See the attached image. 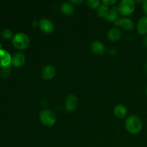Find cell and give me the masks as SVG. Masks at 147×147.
<instances>
[{"mask_svg":"<svg viewBox=\"0 0 147 147\" xmlns=\"http://www.w3.org/2000/svg\"><path fill=\"white\" fill-rule=\"evenodd\" d=\"M11 63V57L7 50L0 48V66L5 67L10 65Z\"/></svg>","mask_w":147,"mask_h":147,"instance_id":"obj_9","label":"cell"},{"mask_svg":"<svg viewBox=\"0 0 147 147\" xmlns=\"http://www.w3.org/2000/svg\"><path fill=\"white\" fill-rule=\"evenodd\" d=\"M119 11L118 9V7H113L112 8L109 9L107 14L104 17L107 21L109 22H116L119 19Z\"/></svg>","mask_w":147,"mask_h":147,"instance_id":"obj_13","label":"cell"},{"mask_svg":"<svg viewBox=\"0 0 147 147\" xmlns=\"http://www.w3.org/2000/svg\"><path fill=\"white\" fill-rule=\"evenodd\" d=\"M135 7V1L133 0H123L118 6V9L120 14L128 16L134 12Z\"/></svg>","mask_w":147,"mask_h":147,"instance_id":"obj_4","label":"cell"},{"mask_svg":"<svg viewBox=\"0 0 147 147\" xmlns=\"http://www.w3.org/2000/svg\"><path fill=\"white\" fill-rule=\"evenodd\" d=\"M38 26L40 27V30L45 34H50L53 32L55 30L54 24L51 20L47 18H43L40 20L38 23Z\"/></svg>","mask_w":147,"mask_h":147,"instance_id":"obj_5","label":"cell"},{"mask_svg":"<svg viewBox=\"0 0 147 147\" xmlns=\"http://www.w3.org/2000/svg\"><path fill=\"white\" fill-rule=\"evenodd\" d=\"M146 71H147V63H146Z\"/></svg>","mask_w":147,"mask_h":147,"instance_id":"obj_25","label":"cell"},{"mask_svg":"<svg viewBox=\"0 0 147 147\" xmlns=\"http://www.w3.org/2000/svg\"><path fill=\"white\" fill-rule=\"evenodd\" d=\"M60 9L61 11L64 14L67 16H70L74 13V7L71 3L65 2L60 7Z\"/></svg>","mask_w":147,"mask_h":147,"instance_id":"obj_16","label":"cell"},{"mask_svg":"<svg viewBox=\"0 0 147 147\" xmlns=\"http://www.w3.org/2000/svg\"><path fill=\"white\" fill-rule=\"evenodd\" d=\"M88 7L89 8L94 9H98L100 5V1L99 0H88L86 2Z\"/></svg>","mask_w":147,"mask_h":147,"instance_id":"obj_18","label":"cell"},{"mask_svg":"<svg viewBox=\"0 0 147 147\" xmlns=\"http://www.w3.org/2000/svg\"><path fill=\"white\" fill-rule=\"evenodd\" d=\"M142 7H143V9L144 11V12L146 13L147 15V0H144L143 1V4H142Z\"/></svg>","mask_w":147,"mask_h":147,"instance_id":"obj_22","label":"cell"},{"mask_svg":"<svg viewBox=\"0 0 147 147\" xmlns=\"http://www.w3.org/2000/svg\"><path fill=\"white\" fill-rule=\"evenodd\" d=\"M12 44L19 50H24L27 48L30 45V38L24 33L17 32L13 36Z\"/></svg>","mask_w":147,"mask_h":147,"instance_id":"obj_2","label":"cell"},{"mask_svg":"<svg viewBox=\"0 0 147 147\" xmlns=\"http://www.w3.org/2000/svg\"><path fill=\"white\" fill-rule=\"evenodd\" d=\"M109 8L108 6L102 4H100V7L97 9V14L100 17H105L109 11Z\"/></svg>","mask_w":147,"mask_h":147,"instance_id":"obj_17","label":"cell"},{"mask_svg":"<svg viewBox=\"0 0 147 147\" xmlns=\"http://www.w3.org/2000/svg\"><path fill=\"white\" fill-rule=\"evenodd\" d=\"M116 2V0H103V1H102V4H105V5L109 7V6L113 5V4H115Z\"/></svg>","mask_w":147,"mask_h":147,"instance_id":"obj_21","label":"cell"},{"mask_svg":"<svg viewBox=\"0 0 147 147\" xmlns=\"http://www.w3.org/2000/svg\"><path fill=\"white\" fill-rule=\"evenodd\" d=\"M114 24L117 27H123L126 30H132L134 28V23L133 20L128 17H122V18L118 19L115 22Z\"/></svg>","mask_w":147,"mask_h":147,"instance_id":"obj_7","label":"cell"},{"mask_svg":"<svg viewBox=\"0 0 147 147\" xmlns=\"http://www.w3.org/2000/svg\"><path fill=\"white\" fill-rule=\"evenodd\" d=\"M122 33L120 30L117 28H112L108 32V38L112 42H116L121 38Z\"/></svg>","mask_w":147,"mask_h":147,"instance_id":"obj_14","label":"cell"},{"mask_svg":"<svg viewBox=\"0 0 147 147\" xmlns=\"http://www.w3.org/2000/svg\"><path fill=\"white\" fill-rule=\"evenodd\" d=\"M56 70L55 67L52 65H48L45 66L42 70V76L43 79L46 80H52L55 76Z\"/></svg>","mask_w":147,"mask_h":147,"instance_id":"obj_8","label":"cell"},{"mask_svg":"<svg viewBox=\"0 0 147 147\" xmlns=\"http://www.w3.org/2000/svg\"><path fill=\"white\" fill-rule=\"evenodd\" d=\"M146 95H147V88H146Z\"/></svg>","mask_w":147,"mask_h":147,"instance_id":"obj_26","label":"cell"},{"mask_svg":"<svg viewBox=\"0 0 147 147\" xmlns=\"http://www.w3.org/2000/svg\"><path fill=\"white\" fill-rule=\"evenodd\" d=\"M136 30L139 34H147V16L141 17L137 22Z\"/></svg>","mask_w":147,"mask_h":147,"instance_id":"obj_11","label":"cell"},{"mask_svg":"<svg viewBox=\"0 0 147 147\" xmlns=\"http://www.w3.org/2000/svg\"><path fill=\"white\" fill-rule=\"evenodd\" d=\"M83 2V0H78V1H76V0H74V1H71V3H73L74 4H80Z\"/></svg>","mask_w":147,"mask_h":147,"instance_id":"obj_23","label":"cell"},{"mask_svg":"<svg viewBox=\"0 0 147 147\" xmlns=\"http://www.w3.org/2000/svg\"><path fill=\"white\" fill-rule=\"evenodd\" d=\"M126 129L131 134H136L142 131L143 123L139 116L131 115L127 118L125 123Z\"/></svg>","mask_w":147,"mask_h":147,"instance_id":"obj_1","label":"cell"},{"mask_svg":"<svg viewBox=\"0 0 147 147\" xmlns=\"http://www.w3.org/2000/svg\"><path fill=\"white\" fill-rule=\"evenodd\" d=\"M10 73V66H5V67H1L0 70V75L1 77L6 78L9 75Z\"/></svg>","mask_w":147,"mask_h":147,"instance_id":"obj_19","label":"cell"},{"mask_svg":"<svg viewBox=\"0 0 147 147\" xmlns=\"http://www.w3.org/2000/svg\"><path fill=\"white\" fill-rule=\"evenodd\" d=\"M40 120L45 126H52L55 123L56 116L54 112L48 109H44L40 113Z\"/></svg>","mask_w":147,"mask_h":147,"instance_id":"obj_3","label":"cell"},{"mask_svg":"<svg viewBox=\"0 0 147 147\" xmlns=\"http://www.w3.org/2000/svg\"><path fill=\"white\" fill-rule=\"evenodd\" d=\"M25 62V55L22 53H17L11 57V64L14 67H20Z\"/></svg>","mask_w":147,"mask_h":147,"instance_id":"obj_12","label":"cell"},{"mask_svg":"<svg viewBox=\"0 0 147 147\" xmlns=\"http://www.w3.org/2000/svg\"><path fill=\"white\" fill-rule=\"evenodd\" d=\"M114 114L116 115V116H117L118 118H121V119H123V118L126 117V116L127 115V109L125 106L121 104H119L114 108Z\"/></svg>","mask_w":147,"mask_h":147,"instance_id":"obj_15","label":"cell"},{"mask_svg":"<svg viewBox=\"0 0 147 147\" xmlns=\"http://www.w3.org/2000/svg\"><path fill=\"white\" fill-rule=\"evenodd\" d=\"M78 98L75 95H70L65 102V109L67 112H73L78 106Z\"/></svg>","mask_w":147,"mask_h":147,"instance_id":"obj_6","label":"cell"},{"mask_svg":"<svg viewBox=\"0 0 147 147\" xmlns=\"http://www.w3.org/2000/svg\"><path fill=\"white\" fill-rule=\"evenodd\" d=\"M144 45L147 47V35L145 36L144 39Z\"/></svg>","mask_w":147,"mask_h":147,"instance_id":"obj_24","label":"cell"},{"mask_svg":"<svg viewBox=\"0 0 147 147\" xmlns=\"http://www.w3.org/2000/svg\"><path fill=\"white\" fill-rule=\"evenodd\" d=\"M90 48H91L92 52L94 54L98 55H101L104 54L105 50H106L104 44L102 43L101 42L98 41V40H96V41L92 42Z\"/></svg>","mask_w":147,"mask_h":147,"instance_id":"obj_10","label":"cell"},{"mask_svg":"<svg viewBox=\"0 0 147 147\" xmlns=\"http://www.w3.org/2000/svg\"><path fill=\"white\" fill-rule=\"evenodd\" d=\"M13 33L11 30L8 28H5L1 31V36L5 39H9L12 37Z\"/></svg>","mask_w":147,"mask_h":147,"instance_id":"obj_20","label":"cell"}]
</instances>
